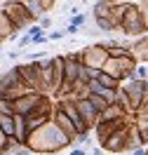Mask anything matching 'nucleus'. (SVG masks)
Listing matches in <instances>:
<instances>
[{"mask_svg": "<svg viewBox=\"0 0 148 155\" xmlns=\"http://www.w3.org/2000/svg\"><path fill=\"white\" fill-rule=\"evenodd\" d=\"M26 146H28L33 153H38V155H54V153H59V150L71 148L73 141H71L54 122H47V125H42L40 129L31 132L28 143Z\"/></svg>", "mask_w": 148, "mask_h": 155, "instance_id": "f257e3e1", "label": "nucleus"}, {"mask_svg": "<svg viewBox=\"0 0 148 155\" xmlns=\"http://www.w3.org/2000/svg\"><path fill=\"white\" fill-rule=\"evenodd\" d=\"M120 33L127 35V38H134V40L148 33L146 24H143V17H141V10H139V2H127V10H125V19H122Z\"/></svg>", "mask_w": 148, "mask_h": 155, "instance_id": "f03ea898", "label": "nucleus"}, {"mask_svg": "<svg viewBox=\"0 0 148 155\" xmlns=\"http://www.w3.org/2000/svg\"><path fill=\"white\" fill-rule=\"evenodd\" d=\"M0 10L7 14V19L14 24V28H17V31H26L28 26L38 24V19L24 7V2H19V0H5V2L0 5Z\"/></svg>", "mask_w": 148, "mask_h": 155, "instance_id": "7ed1b4c3", "label": "nucleus"}, {"mask_svg": "<svg viewBox=\"0 0 148 155\" xmlns=\"http://www.w3.org/2000/svg\"><path fill=\"white\" fill-rule=\"evenodd\" d=\"M110 59L108 47L106 42H92L87 47H82V64L87 68H97V71H104L106 61Z\"/></svg>", "mask_w": 148, "mask_h": 155, "instance_id": "20e7f679", "label": "nucleus"}, {"mask_svg": "<svg viewBox=\"0 0 148 155\" xmlns=\"http://www.w3.org/2000/svg\"><path fill=\"white\" fill-rule=\"evenodd\" d=\"M40 68H42V61H24V64H17V71H19L24 85L31 89H38L40 92Z\"/></svg>", "mask_w": 148, "mask_h": 155, "instance_id": "39448f33", "label": "nucleus"}, {"mask_svg": "<svg viewBox=\"0 0 148 155\" xmlns=\"http://www.w3.org/2000/svg\"><path fill=\"white\" fill-rule=\"evenodd\" d=\"M122 89L129 94L132 99V106H134V113H139L141 108H143V92H146V80H127V82H122Z\"/></svg>", "mask_w": 148, "mask_h": 155, "instance_id": "423d86ee", "label": "nucleus"}, {"mask_svg": "<svg viewBox=\"0 0 148 155\" xmlns=\"http://www.w3.org/2000/svg\"><path fill=\"white\" fill-rule=\"evenodd\" d=\"M40 97H42L40 92H28V94L19 97L17 101H12V106H14V115H24V117H28L31 113H33V108L38 106Z\"/></svg>", "mask_w": 148, "mask_h": 155, "instance_id": "0eeeda50", "label": "nucleus"}, {"mask_svg": "<svg viewBox=\"0 0 148 155\" xmlns=\"http://www.w3.org/2000/svg\"><path fill=\"white\" fill-rule=\"evenodd\" d=\"M75 104H78V110H80V117H82V122H85V125H87V129L92 132V129L99 125V120H101V113H99L97 108L92 106V101H89V99H78Z\"/></svg>", "mask_w": 148, "mask_h": 155, "instance_id": "6e6552de", "label": "nucleus"}, {"mask_svg": "<svg viewBox=\"0 0 148 155\" xmlns=\"http://www.w3.org/2000/svg\"><path fill=\"white\" fill-rule=\"evenodd\" d=\"M52 122L59 127L61 132H64V134H66L71 141H73V146H75V139L80 136V134H78V127L73 125V120H71V117L66 115L64 110H59V108H57V110H54V117H52Z\"/></svg>", "mask_w": 148, "mask_h": 155, "instance_id": "1a4fd4ad", "label": "nucleus"}, {"mask_svg": "<svg viewBox=\"0 0 148 155\" xmlns=\"http://www.w3.org/2000/svg\"><path fill=\"white\" fill-rule=\"evenodd\" d=\"M19 87H24V80H21L17 66L0 73V92H12V89H19Z\"/></svg>", "mask_w": 148, "mask_h": 155, "instance_id": "9d476101", "label": "nucleus"}, {"mask_svg": "<svg viewBox=\"0 0 148 155\" xmlns=\"http://www.w3.org/2000/svg\"><path fill=\"white\" fill-rule=\"evenodd\" d=\"M104 150L106 153H113V155H122L127 153V129H120L110 136L108 141L104 143Z\"/></svg>", "mask_w": 148, "mask_h": 155, "instance_id": "9b49d317", "label": "nucleus"}, {"mask_svg": "<svg viewBox=\"0 0 148 155\" xmlns=\"http://www.w3.org/2000/svg\"><path fill=\"white\" fill-rule=\"evenodd\" d=\"M132 57L136 59L139 64H146L148 66V35H141V38H136L134 42H132Z\"/></svg>", "mask_w": 148, "mask_h": 155, "instance_id": "f8f14e48", "label": "nucleus"}, {"mask_svg": "<svg viewBox=\"0 0 148 155\" xmlns=\"http://www.w3.org/2000/svg\"><path fill=\"white\" fill-rule=\"evenodd\" d=\"M104 73L110 75V78H115V80H120V82H127V73H125V68L120 64V59L110 57L108 61H106V66H104Z\"/></svg>", "mask_w": 148, "mask_h": 155, "instance_id": "ddd939ff", "label": "nucleus"}, {"mask_svg": "<svg viewBox=\"0 0 148 155\" xmlns=\"http://www.w3.org/2000/svg\"><path fill=\"white\" fill-rule=\"evenodd\" d=\"M113 7H115V5H113L110 0H94V5H92V17H94V19H108Z\"/></svg>", "mask_w": 148, "mask_h": 155, "instance_id": "4468645a", "label": "nucleus"}, {"mask_svg": "<svg viewBox=\"0 0 148 155\" xmlns=\"http://www.w3.org/2000/svg\"><path fill=\"white\" fill-rule=\"evenodd\" d=\"M0 129L7 139H14L17 125H14V113H0Z\"/></svg>", "mask_w": 148, "mask_h": 155, "instance_id": "2eb2a0df", "label": "nucleus"}, {"mask_svg": "<svg viewBox=\"0 0 148 155\" xmlns=\"http://www.w3.org/2000/svg\"><path fill=\"white\" fill-rule=\"evenodd\" d=\"M14 24H12L10 19H7V14H5V12L0 10V47H2V42H5V40H10L12 38V33H14Z\"/></svg>", "mask_w": 148, "mask_h": 155, "instance_id": "dca6fc26", "label": "nucleus"}, {"mask_svg": "<svg viewBox=\"0 0 148 155\" xmlns=\"http://www.w3.org/2000/svg\"><path fill=\"white\" fill-rule=\"evenodd\" d=\"M120 117H127V113H125L118 104H110V106L101 113V120H99V122H113V120H120Z\"/></svg>", "mask_w": 148, "mask_h": 155, "instance_id": "f3484780", "label": "nucleus"}, {"mask_svg": "<svg viewBox=\"0 0 148 155\" xmlns=\"http://www.w3.org/2000/svg\"><path fill=\"white\" fill-rule=\"evenodd\" d=\"M127 2L129 0H125V2H120V5H115L113 7V12H110V24L115 26V31L120 33V26H122V19H125V10H127Z\"/></svg>", "mask_w": 148, "mask_h": 155, "instance_id": "a211bd4d", "label": "nucleus"}, {"mask_svg": "<svg viewBox=\"0 0 148 155\" xmlns=\"http://www.w3.org/2000/svg\"><path fill=\"white\" fill-rule=\"evenodd\" d=\"M24 7H26L35 19H40V17H45V14H47V10L42 7V2H40V0H24Z\"/></svg>", "mask_w": 148, "mask_h": 155, "instance_id": "6ab92c4d", "label": "nucleus"}, {"mask_svg": "<svg viewBox=\"0 0 148 155\" xmlns=\"http://www.w3.org/2000/svg\"><path fill=\"white\" fill-rule=\"evenodd\" d=\"M94 26L99 28V33H106V35L118 33V31H115V26L110 24V19H94Z\"/></svg>", "mask_w": 148, "mask_h": 155, "instance_id": "aec40b11", "label": "nucleus"}, {"mask_svg": "<svg viewBox=\"0 0 148 155\" xmlns=\"http://www.w3.org/2000/svg\"><path fill=\"white\" fill-rule=\"evenodd\" d=\"M99 82H101L104 87H108V89H120V87H122V82H120V80H115V78H110V75H106L104 71H101V75H99Z\"/></svg>", "mask_w": 148, "mask_h": 155, "instance_id": "412c9836", "label": "nucleus"}, {"mask_svg": "<svg viewBox=\"0 0 148 155\" xmlns=\"http://www.w3.org/2000/svg\"><path fill=\"white\" fill-rule=\"evenodd\" d=\"M89 101H92V106H94V108H97V110H99V113H104V110H106V108H108L110 106V104H108V101H106V99H104V97H99V94H89Z\"/></svg>", "mask_w": 148, "mask_h": 155, "instance_id": "4be33fe9", "label": "nucleus"}, {"mask_svg": "<svg viewBox=\"0 0 148 155\" xmlns=\"http://www.w3.org/2000/svg\"><path fill=\"white\" fill-rule=\"evenodd\" d=\"M68 24H73V26H78V28L82 31V28H85V26H87V14L82 12V14H78V17H73V19H71Z\"/></svg>", "mask_w": 148, "mask_h": 155, "instance_id": "5701e85b", "label": "nucleus"}, {"mask_svg": "<svg viewBox=\"0 0 148 155\" xmlns=\"http://www.w3.org/2000/svg\"><path fill=\"white\" fill-rule=\"evenodd\" d=\"M134 78H136V80H148V66H146V64H139V66H136Z\"/></svg>", "mask_w": 148, "mask_h": 155, "instance_id": "b1692460", "label": "nucleus"}, {"mask_svg": "<svg viewBox=\"0 0 148 155\" xmlns=\"http://www.w3.org/2000/svg\"><path fill=\"white\" fill-rule=\"evenodd\" d=\"M26 33H28L31 38H38V35H45V31L40 28V24H33V26H28V28H26Z\"/></svg>", "mask_w": 148, "mask_h": 155, "instance_id": "393cba45", "label": "nucleus"}, {"mask_svg": "<svg viewBox=\"0 0 148 155\" xmlns=\"http://www.w3.org/2000/svg\"><path fill=\"white\" fill-rule=\"evenodd\" d=\"M28 45H33V38H31L28 33H24L19 40H17V47L19 49H24V47H28Z\"/></svg>", "mask_w": 148, "mask_h": 155, "instance_id": "a878e982", "label": "nucleus"}, {"mask_svg": "<svg viewBox=\"0 0 148 155\" xmlns=\"http://www.w3.org/2000/svg\"><path fill=\"white\" fill-rule=\"evenodd\" d=\"M38 24H40V28H42V31H47V28H52V24H54V21H52L49 14H45V17H40V19H38Z\"/></svg>", "mask_w": 148, "mask_h": 155, "instance_id": "bb28decb", "label": "nucleus"}, {"mask_svg": "<svg viewBox=\"0 0 148 155\" xmlns=\"http://www.w3.org/2000/svg\"><path fill=\"white\" fill-rule=\"evenodd\" d=\"M139 10H141L143 24H146V28H148V0H141V2H139Z\"/></svg>", "mask_w": 148, "mask_h": 155, "instance_id": "cd10ccee", "label": "nucleus"}, {"mask_svg": "<svg viewBox=\"0 0 148 155\" xmlns=\"http://www.w3.org/2000/svg\"><path fill=\"white\" fill-rule=\"evenodd\" d=\"M66 38V28H57V31H49V40H64Z\"/></svg>", "mask_w": 148, "mask_h": 155, "instance_id": "c85d7f7f", "label": "nucleus"}, {"mask_svg": "<svg viewBox=\"0 0 148 155\" xmlns=\"http://www.w3.org/2000/svg\"><path fill=\"white\" fill-rule=\"evenodd\" d=\"M78 33H80L78 26H73V24H68V26H66V35H78Z\"/></svg>", "mask_w": 148, "mask_h": 155, "instance_id": "c756f323", "label": "nucleus"}, {"mask_svg": "<svg viewBox=\"0 0 148 155\" xmlns=\"http://www.w3.org/2000/svg\"><path fill=\"white\" fill-rule=\"evenodd\" d=\"M40 2H42V7H45V10H52V7H54V5H57V2H59V0H40Z\"/></svg>", "mask_w": 148, "mask_h": 155, "instance_id": "7c9ffc66", "label": "nucleus"}, {"mask_svg": "<svg viewBox=\"0 0 148 155\" xmlns=\"http://www.w3.org/2000/svg\"><path fill=\"white\" fill-rule=\"evenodd\" d=\"M78 14H82V10H80V5H73V7H71V12H68V17L73 19V17H78Z\"/></svg>", "mask_w": 148, "mask_h": 155, "instance_id": "2f4dec72", "label": "nucleus"}, {"mask_svg": "<svg viewBox=\"0 0 148 155\" xmlns=\"http://www.w3.org/2000/svg\"><path fill=\"white\" fill-rule=\"evenodd\" d=\"M68 155H87V150H85V148H80V146H75V148H73Z\"/></svg>", "mask_w": 148, "mask_h": 155, "instance_id": "473e14b6", "label": "nucleus"}, {"mask_svg": "<svg viewBox=\"0 0 148 155\" xmlns=\"http://www.w3.org/2000/svg\"><path fill=\"white\" fill-rule=\"evenodd\" d=\"M101 153H104V148H101V146H97V148L87 150V155H101Z\"/></svg>", "mask_w": 148, "mask_h": 155, "instance_id": "72a5a7b5", "label": "nucleus"}, {"mask_svg": "<svg viewBox=\"0 0 148 155\" xmlns=\"http://www.w3.org/2000/svg\"><path fill=\"white\" fill-rule=\"evenodd\" d=\"M5 141H7V136L2 134V129H0V155H2V146H5Z\"/></svg>", "mask_w": 148, "mask_h": 155, "instance_id": "f704fd0d", "label": "nucleus"}, {"mask_svg": "<svg viewBox=\"0 0 148 155\" xmlns=\"http://www.w3.org/2000/svg\"><path fill=\"white\" fill-rule=\"evenodd\" d=\"M143 110H148V104H146V106H143Z\"/></svg>", "mask_w": 148, "mask_h": 155, "instance_id": "c9c22d12", "label": "nucleus"}, {"mask_svg": "<svg viewBox=\"0 0 148 155\" xmlns=\"http://www.w3.org/2000/svg\"><path fill=\"white\" fill-rule=\"evenodd\" d=\"M0 57H2V47H0Z\"/></svg>", "mask_w": 148, "mask_h": 155, "instance_id": "e433bc0d", "label": "nucleus"}, {"mask_svg": "<svg viewBox=\"0 0 148 155\" xmlns=\"http://www.w3.org/2000/svg\"><path fill=\"white\" fill-rule=\"evenodd\" d=\"M2 155H12V153H2Z\"/></svg>", "mask_w": 148, "mask_h": 155, "instance_id": "4c0bfd02", "label": "nucleus"}, {"mask_svg": "<svg viewBox=\"0 0 148 155\" xmlns=\"http://www.w3.org/2000/svg\"><path fill=\"white\" fill-rule=\"evenodd\" d=\"M146 155H148V146H146Z\"/></svg>", "mask_w": 148, "mask_h": 155, "instance_id": "58836bf2", "label": "nucleus"}, {"mask_svg": "<svg viewBox=\"0 0 148 155\" xmlns=\"http://www.w3.org/2000/svg\"><path fill=\"white\" fill-rule=\"evenodd\" d=\"M2 2H5V0H0V5H2Z\"/></svg>", "mask_w": 148, "mask_h": 155, "instance_id": "ea45409f", "label": "nucleus"}, {"mask_svg": "<svg viewBox=\"0 0 148 155\" xmlns=\"http://www.w3.org/2000/svg\"><path fill=\"white\" fill-rule=\"evenodd\" d=\"M75 2H82V0H75Z\"/></svg>", "mask_w": 148, "mask_h": 155, "instance_id": "a19ab883", "label": "nucleus"}, {"mask_svg": "<svg viewBox=\"0 0 148 155\" xmlns=\"http://www.w3.org/2000/svg\"><path fill=\"white\" fill-rule=\"evenodd\" d=\"M122 155H129V153H122Z\"/></svg>", "mask_w": 148, "mask_h": 155, "instance_id": "79ce46f5", "label": "nucleus"}, {"mask_svg": "<svg viewBox=\"0 0 148 155\" xmlns=\"http://www.w3.org/2000/svg\"><path fill=\"white\" fill-rule=\"evenodd\" d=\"M146 35H148V33H146Z\"/></svg>", "mask_w": 148, "mask_h": 155, "instance_id": "37998d69", "label": "nucleus"}, {"mask_svg": "<svg viewBox=\"0 0 148 155\" xmlns=\"http://www.w3.org/2000/svg\"><path fill=\"white\" fill-rule=\"evenodd\" d=\"M66 155H68V153H66Z\"/></svg>", "mask_w": 148, "mask_h": 155, "instance_id": "c03bdc74", "label": "nucleus"}]
</instances>
